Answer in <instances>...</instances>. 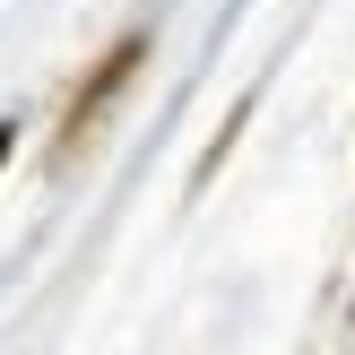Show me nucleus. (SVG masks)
Masks as SVG:
<instances>
[{
  "instance_id": "nucleus-1",
  "label": "nucleus",
  "mask_w": 355,
  "mask_h": 355,
  "mask_svg": "<svg viewBox=\"0 0 355 355\" xmlns=\"http://www.w3.org/2000/svg\"><path fill=\"white\" fill-rule=\"evenodd\" d=\"M139 69H148V35L130 26V35H121V44H113V52H104V61L87 69V78H78V96L61 104V139H52V156H61V165H69L78 148H96L104 113H113V104H121V96L139 87Z\"/></svg>"
},
{
  "instance_id": "nucleus-2",
  "label": "nucleus",
  "mask_w": 355,
  "mask_h": 355,
  "mask_svg": "<svg viewBox=\"0 0 355 355\" xmlns=\"http://www.w3.org/2000/svg\"><path fill=\"white\" fill-rule=\"evenodd\" d=\"M9 156H17V121H0V165H9Z\"/></svg>"
}]
</instances>
